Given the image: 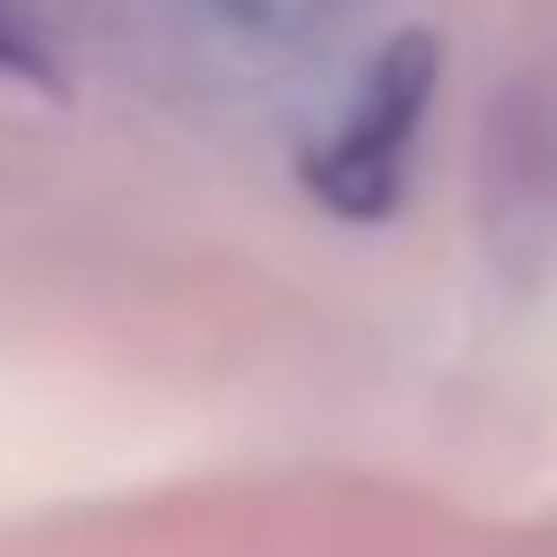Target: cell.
<instances>
[{"instance_id": "cell-1", "label": "cell", "mask_w": 557, "mask_h": 557, "mask_svg": "<svg viewBox=\"0 0 557 557\" xmlns=\"http://www.w3.org/2000/svg\"><path fill=\"white\" fill-rule=\"evenodd\" d=\"M443 54L428 32H397L367 54V70L351 77V100L336 115V131L321 146H306V191L336 214V222H382L405 199V169L435 100Z\"/></svg>"}, {"instance_id": "cell-2", "label": "cell", "mask_w": 557, "mask_h": 557, "mask_svg": "<svg viewBox=\"0 0 557 557\" xmlns=\"http://www.w3.org/2000/svg\"><path fill=\"white\" fill-rule=\"evenodd\" d=\"M481 207H488V245L511 268L519 245H549L557 230V131L534 92H504L488 123V161H481Z\"/></svg>"}, {"instance_id": "cell-3", "label": "cell", "mask_w": 557, "mask_h": 557, "mask_svg": "<svg viewBox=\"0 0 557 557\" xmlns=\"http://www.w3.org/2000/svg\"><path fill=\"white\" fill-rule=\"evenodd\" d=\"M0 70H32V47H24V32L0 16Z\"/></svg>"}]
</instances>
